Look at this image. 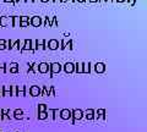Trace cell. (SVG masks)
<instances>
[{
	"instance_id": "1",
	"label": "cell",
	"mask_w": 147,
	"mask_h": 132,
	"mask_svg": "<svg viewBox=\"0 0 147 132\" xmlns=\"http://www.w3.org/2000/svg\"><path fill=\"white\" fill-rule=\"evenodd\" d=\"M0 26L1 27H12V16H1L0 17Z\"/></svg>"
},
{
	"instance_id": "2",
	"label": "cell",
	"mask_w": 147,
	"mask_h": 132,
	"mask_svg": "<svg viewBox=\"0 0 147 132\" xmlns=\"http://www.w3.org/2000/svg\"><path fill=\"white\" fill-rule=\"evenodd\" d=\"M26 52H30L31 54H33V52H32V39H25L24 40V47H22L21 49V53L24 54Z\"/></svg>"
},
{
	"instance_id": "3",
	"label": "cell",
	"mask_w": 147,
	"mask_h": 132,
	"mask_svg": "<svg viewBox=\"0 0 147 132\" xmlns=\"http://www.w3.org/2000/svg\"><path fill=\"white\" fill-rule=\"evenodd\" d=\"M71 115H72L74 120L79 121V120H81L82 117H84V111H82L81 109H74V110H71Z\"/></svg>"
},
{
	"instance_id": "4",
	"label": "cell",
	"mask_w": 147,
	"mask_h": 132,
	"mask_svg": "<svg viewBox=\"0 0 147 132\" xmlns=\"http://www.w3.org/2000/svg\"><path fill=\"white\" fill-rule=\"evenodd\" d=\"M50 70V65L47 62H40L38 65V74H47Z\"/></svg>"
},
{
	"instance_id": "5",
	"label": "cell",
	"mask_w": 147,
	"mask_h": 132,
	"mask_svg": "<svg viewBox=\"0 0 147 132\" xmlns=\"http://www.w3.org/2000/svg\"><path fill=\"white\" fill-rule=\"evenodd\" d=\"M47 47L50 50H57L59 48V40L58 39H49L47 42Z\"/></svg>"
},
{
	"instance_id": "6",
	"label": "cell",
	"mask_w": 147,
	"mask_h": 132,
	"mask_svg": "<svg viewBox=\"0 0 147 132\" xmlns=\"http://www.w3.org/2000/svg\"><path fill=\"white\" fill-rule=\"evenodd\" d=\"M30 25L33 26V27H40V25H42V17L33 16L32 19H30Z\"/></svg>"
},
{
	"instance_id": "7",
	"label": "cell",
	"mask_w": 147,
	"mask_h": 132,
	"mask_svg": "<svg viewBox=\"0 0 147 132\" xmlns=\"http://www.w3.org/2000/svg\"><path fill=\"white\" fill-rule=\"evenodd\" d=\"M61 71V65L59 62H53L50 64V74H60Z\"/></svg>"
},
{
	"instance_id": "8",
	"label": "cell",
	"mask_w": 147,
	"mask_h": 132,
	"mask_svg": "<svg viewBox=\"0 0 147 132\" xmlns=\"http://www.w3.org/2000/svg\"><path fill=\"white\" fill-rule=\"evenodd\" d=\"M40 87L39 86H32L30 87V94L31 97H40Z\"/></svg>"
},
{
	"instance_id": "9",
	"label": "cell",
	"mask_w": 147,
	"mask_h": 132,
	"mask_svg": "<svg viewBox=\"0 0 147 132\" xmlns=\"http://www.w3.org/2000/svg\"><path fill=\"white\" fill-rule=\"evenodd\" d=\"M60 117L63 120H70V119H72L71 110H69V109H63V110H60Z\"/></svg>"
},
{
	"instance_id": "10",
	"label": "cell",
	"mask_w": 147,
	"mask_h": 132,
	"mask_svg": "<svg viewBox=\"0 0 147 132\" xmlns=\"http://www.w3.org/2000/svg\"><path fill=\"white\" fill-rule=\"evenodd\" d=\"M94 72L96 74H104L105 72V65L103 62H97L94 64Z\"/></svg>"
},
{
	"instance_id": "11",
	"label": "cell",
	"mask_w": 147,
	"mask_h": 132,
	"mask_svg": "<svg viewBox=\"0 0 147 132\" xmlns=\"http://www.w3.org/2000/svg\"><path fill=\"white\" fill-rule=\"evenodd\" d=\"M75 69H74V72H76L77 75L79 74H84V62H76L74 64Z\"/></svg>"
},
{
	"instance_id": "12",
	"label": "cell",
	"mask_w": 147,
	"mask_h": 132,
	"mask_svg": "<svg viewBox=\"0 0 147 132\" xmlns=\"http://www.w3.org/2000/svg\"><path fill=\"white\" fill-rule=\"evenodd\" d=\"M12 113H13V119H16V120L24 119V111H22L21 109H15Z\"/></svg>"
},
{
	"instance_id": "13",
	"label": "cell",
	"mask_w": 147,
	"mask_h": 132,
	"mask_svg": "<svg viewBox=\"0 0 147 132\" xmlns=\"http://www.w3.org/2000/svg\"><path fill=\"white\" fill-rule=\"evenodd\" d=\"M74 69H75V66H74L72 62H66L65 65H64V71H65L66 74H72Z\"/></svg>"
},
{
	"instance_id": "14",
	"label": "cell",
	"mask_w": 147,
	"mask_h": 132,
	"mask_svg": "<svg viewBox=\"0 0 147 132\" xmlns=\"http://www.w3.org/2000/svg\"><path fill=\"white\" fill-rule=\"evenodd\" d=\"M9 70H10V74H17L18 72V64L17 62H10L9 65Z\"/></svg>"
},
{
	"instance_id": "15",
	"label": "cell",
	"mask_w": 147,
	"mask_h": 132,
	"mask_svg": "<svg viewBox=\"0 0 147 132\" xmlns=\"http://www.w3.org/2000/svg\"><path fill=\"white\" fill-rule=\"evenodd\" d=\"M84 116L86 117L87 120H93L94 119V110L93 109H87Z\"/></svg>"
},
{
	"instance_id": "16",
	"label": "cell",
	"mask_w": 147,
	"mask_h": 132,
	"mask_svg": "<svg viewBox=\"0 0 147 132\" xmlns=\"http://www.w3.org/2000/svg\"><path fill=\"white\" fill-rule=\"evenodd\" d=\"M10 89L11 86H3V97H10L11 95Z\"/></svg>"
},
{
	"instance_id": "17",
	"label": "cell",
	"mask_w": 147,
	"mask_h": 132,
	"mask_svg": "<svg viewBox=\"0 0 147 132\" xmlns=\"http://www.w3.org/2000/svg\"><path fill=\"white\" fill-rule=\"evenodd\" d=\"M38 74V64H36V62H33L31 65V67L28 69V74Z\"/></svg>"
},
{
	"instance_id": "18",
	"label": "cell",
	"mask_w": 147,
	"mask_h": 132,
	"mask_svg": "<svg viewBox=\"0 0 147 132\" xmlns=\"http://www.w3.org/2000/svg\"><path fill=\"white\" fill-rule=\"evenodd\" d=\"M49 90H50V86H44V88L40 90V97H47V95H49Z\"/></svg>"
},
{
	"instance_id": "19",
	"label": "cell",
	"mask_w": 147,
	"mask_h": 132,
	"mask_svg": "<svg viewBox=\"0 0 147 132\" xmlns=\"http://www.w3.org/2000/svg\"><path fill=\"white\" fill-rule=\"evenodd\" d=\"M91 62H84V74H90L91 72Z\"/></svg>"
},
{
	"instance_id": "20",
	"label": "cell",
	"mask_w": 147,
	"mask_h": 132,
	"mask_svg": "<svg viewBox=\"0 0 147 132\" xmlns=\"http://www.w3.org/2000/svg\"><path fill=\"white\" fill-rule=\"evenodd\" d=\"M47 119H48L47 111H40V113H38V120H47Z\"/></svg>"
},
{
	"instance_id": "21",
	"label": "cell",
	"mask_w": 147,
	"mask_h": 132,
	"mask_svg": "<svg viewBox=\"0 0 147 132\" xmlns=\"http://www.w3.org/2000/svg\"><path fill=\"white\" fill-rule=\"evenodd\" d=\"M18 25H20V17L12 16V27H17Z\"/></svg>"
},
{
	"instance_id": "22",
	"label": "cell",
	"mask_w": 147,
	"mask_h": 132,
	"mask_svg": "<svg viewBox=\"0 0 147 132\" xmlns=\"http://www.w3.org/2000/svg\"><path fill=\"white\" fill-rule=\"evenodd\" d=\"M60 116V110L59 109H53V120H57Z\"/></svg>"
},
{
	"instance_id": "23",
	"label": "cell",
	"mask_w": 147,
	"mask_h": 132,
	"mask_svg": "<svg viewBox=\"0 0 147 132\" xmlns=\"http://www.w3.org/2000/svg\"><path fill=\"white\" fill-rule=\"evenodd\" d=\"M47 110H48V108H47L45 104H38V113H40V111H47Z\"/></svg>"
},
{
	"instance_id": "24",
	"label": "cell",
	"mask_w": 147,
	"mask_h": 132,
	"mask_svg": "<svg viewBox=\"0 0 147 132\" xmlns=\"http://www.w3.org/2000/svg\"><path fill=\"white\" fill-rule=\"evenodd\" d=\"M69 49V50H72V39H69L67 42H65V49Z\"/></svg>"
},
{
	"instance_id": "25",
	"label": "cell",
	"mask_w": 147,
	"mask_h": 132,
	"mask_svg": "<svg viewBox=\"0 0 147 132\" xmlns=\"http://www.w3.org/2000/svg\"><path fill=\"white\" fill-rule=\"evenodd\" d=\"M10 93H11L12 97H16V94H17V87H16V86H11Z\"/></svg>"
},
{
	"instance_id": "26",
	"label": "cell",
	"mask_w": 147,
	"mask_h": 132,
	"mask_svg": "<svg viewBox=\"0 0 147 132\" xmlns=\"http://www.w3.org/2000/svg\"><path fill=\"white\" fill-rule=\"evenodd\" d=\"M6 72V64H0V74H5Z\"/></svg>"
},
{
	"instance_id": "27",
	"label": "cell",
	"mask_w": 147,
	"mask_h": 132,
	"mask_svg": "<svg viewBox=\"0 0 147 132\" xmlns=\"http://www.w3.org/2000/svg\"><path fill=\"white\" fill-rule=\"evenodd\" d=\"M17 87V92H26V86L21 84V86H16Z\"/></svg>"
},
{
	"instance_id": "28",
	"label": "cell",
	"mask_w": 147,
	"mask_h": 132,
	"mask_svg": "<svg viewBox=\"0 0 147 132\" xmlns=\"http://www.w3.org/2000/svg\"><path fill=\"white\" fill-rule=\"evenodd\" d=\"M20 22H30L28 16H20Z\"/></svg>"
},
{
	"instance_id": "29",
	"label": "cell",
	"mask_w": 147,
	"mask_h": 132,
	"mask_svg": "<svg viewBox=\"0 0 147 132\" xmlns=\"http://www.w3.org/2000/svg\"><path fill=\"white\" fill-rule=\"evenodd\" d=\"M36 50H38V49H37V43H36V39L34 40H32V52H36Z\"/></svg>"
},
{
	"instance_id": "30",
	"label": "cell",
	"mask_w": 147,
	"mask_h": 132,
	"mask_svg": "<svg viewBox=\"0 0 147 132\" xmlns=\"http://www.w3.org/2000/svg\"><path fill=\"white\" fill-rule=\"evenodd\" d=\"M59 45H60V49H61V50H65V40L61 39L60 42H59Z\"/></svg>"
},
{
	"instance_id": "31",
	"label": "cell",
	"mask_w": 147,
	"mask_h": 132,
	"mask_svg": "<svg viewBox=\"0 0 147 132\" xmlns=\"http://www.w3.org/2000/svg\"><path fill=\"white\" fill-rule=\"evenodd\" d=\"M49 95H52V97H55V89H54V87H52V86H50V90H49Z\"/></svg>"
},
{
	"instance_id": "32",
	"label": "cell",
	"mask_w": 147,
	"mask_h": 132,
	"mask_svg": "<svg viewBox=\"0 0 147 132\" xmlns=\"http://www.w3.org/2000/svg\"><path fill=\"white\" fill-rule=\"evenodd\" d=\"M18 26H21V27H24V28H25V27L30 26V22H20V25H18Z\"/></svg>"
},
{
	"instance_id": "33",
	"label": "cell",
	"mask_w": 147,
	"mask_h": 132,
	"mask_svg": "<svg viewBox=\"0 0 147 132\" xmlns=\"http://www.w3.org/2000/svg\"><path fill=\"white\" fill-rule=\"evenodd\" d=\"M25 94H26V92H17L16 95H18V97H25Z\"/></svg>"
},
{
	"instance_id": "34",
	"label": "cell",
	"mask_w": 147,
	"mask_h": 132,
	"mask_svg": "<svg viewBox=\"0 0 147 132\" xmlns=\"http://www.w3.org/2000/svg\"><path fill=\"white\" fill-rule=\"evenodd\" d=\"M6 47H5V44H0V50H5Z\"/></svg>"
},
{
	"instance_id": "35",
	"label": "cell",
	"mask_w": 147,
	"mask_h": 132,
	"mask_svg": "<svg viewBox=\"0 0 147 132\" xmlns=\"http://www.w3.org/2000/svg\"><path fill=\"white\" fill-rule=\"evenodd\" d=\"M18 3H20V0H12V3H11V4H12V5H17Z\"/></svg>"
},
{
	"instance_id": "36",
	"label": "cell",
	"mask_w": 147,
	"mask_h": 132,
	"mask_svg": "<svg viewBox=\"0 0 147 132\" xmlns=\"http://www.w3.org/2000/svg\"><path fill=\"white\" fill-rule=\"evenodd\" d=\"M5 43H6V40H5V39L0 38V44H5Z\"/></svg>"
},
{
	"instance_id": "37",
	"label": "cell",
	"mask_w": 147,
	"mask_h": 132,
	"mask_svg": "<svg viewBox=\"0 0 147 132\" xmlns=\"http://www.w3.org/2000/svg\"><path fill=\"white\" fill-rule=\"evenodd\" d=\"M115 1H118V3H125L126 0H115Z\"/></svg>"
},
{
	"instance_id": "38",
	"label": "cell",
	"mask_w": 147,
	"mask_h": 132,
	"mask_svg": "<svg viewBox=\"0 0 147 132\" xmlns=\"http://www.w3.org/2000/svg\"><path fill=\"white\" fill-rule=\"evenodd\" d=\"M53 3H61V0H52Z\"/></svg>"
},
{
	"instance_id": "39",
	"label": "cell",
	"mask_w": 147,
	"mask_h": 132,
	"mask_svg": "<svg viewBox=\"0 0 147 132\" xmlns=\"http://www.w3.org/2000/svg\"><path fill=\"white\" fill-rule=\"evenodd\" d=\"M88 1H91V3H98V0H88Z\"/></svg>"
},
{
	"instance_id": "40",
	"label": "cell",
	"mask_w": 147,
	"mask_h": 132,
	"mask_svg": "<svg viewBox=\"0 0 147 132\" xmlns=\"http://www.w3.org/2000/svg\"><path fill=\"white\" fill-rule=\"evenodd\" d=\"M4 3H12V0H4Z\"/></svg>"
},
{
	"instance_id": "41",
	"label": "cell",
	"mask_w": 147,
	"mask_h": 132,
	"mask_svg": "<svg viewBox=\"0 0 147 132\" xmlns=\"http://www.w3.org/2000/svg\"><path fill=\"white\" fill-rule=\"evenodd\" d=\"M76 1H79V3H85L86 0H76Z\"/></svg>"
},
{
	"instance_id": "42",
	"label": "cell",
	"mask_w": 147,
	"mask_h": 132,
	"mask_svg": "<svg viewBox=\"0 0 147 132\" xmlns=\"http://www.w3.org/2000/svg\"><path fill=\"white\" fill-rule=\"evenodd\" d=\"M40 1H42V3H48L49 0H40Z\"/></svg>"
},
{
	"instance_id": "43",
	"label": "cell",
	"mask_w": 147,
	"mask_h": 132,
	"mask_svg": "<svg viewBox=\"0 0 147 132\" xmlns=\"http://www.w3.org/2000/svg\"><path fill=\"white\" fill-rule=\"evenodd\" d=\"M67 1H70V3H75L76 0H67Z\"/></svg>"
},
{
	"instance_id": "44",
	"label": "cell",
	"mask_w": 147,
	"mask_h": 132,
	"mask_svg": "<svg viewBox=\"0 0 147 132\" xmlns=\"http://www.w3.org/2000/svg\"><path fill=\"white\" fill-rule=\"evenodd\" d=\"M28 1H30V3H33V0H27V3H28Z\"/></svg>"
},
{
	"instance_id": "45",
	"label": "cell",
	"mask_w": 147,
	"mask_h": 132,
	"mask_svg": "<svg viewBox=\"0 0 147 132\" xmlns=\"http://www.w3.org/2000/svg\"><path fill=\"white\" fill-rule=\"evenodd\" d=\"M67 1V0H61V3H66Z\"/></svg>"
},
{
	"instance_id": "46",
	"label": "cell",
	"mask_w": 147,
	"mask_h": 132,
	"mask_svg": "<svg viewBox=\"0 0 147 132\" xmlns=\"http://www.w3.org/2000/svg\"><path fill=\"white\" fill-rule=\"evenodd\" d=\"M37 1H38V0H33V3H37Z\"/></svg>"
}]
</instances>
